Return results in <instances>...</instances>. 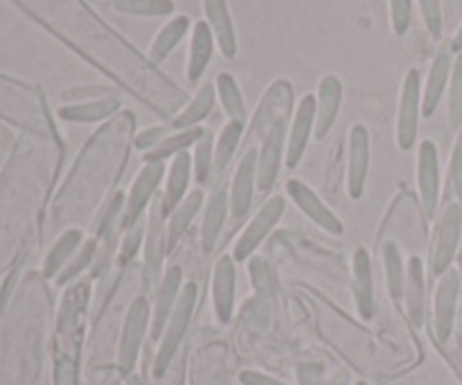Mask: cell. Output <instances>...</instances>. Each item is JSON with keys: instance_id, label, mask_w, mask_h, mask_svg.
I'll return each mask as SVG.
<instances>
[{"instance_id": "1", "label": "cell", "mask_w": 462, "mask_h": 385, "mask_svg": "<svg viewBox=\"0 0 462 385\" xmlns=\"http://www.w3.org/2000/svg\"><path fill=\"white\" fill-rule=\"evenodd\" d=\"M86 284L72 289L63 302L57 338V385H75V363L79 352L81 311H84Z\"/></svg>"}, {"instance_id": "2", "label": "cell", "mask_w": 462, "mask_h": 385, "mask_svg": "<svg viewBox=\"0 0 462 385\" xmlns=\"http://www.w3.org/2000/svg\"><path fill=\"white\" fill-rule=\"evenodd\" d=\"M462 242V207L458 201L447 203L438 224L433 228L431 252H429V266L436 278L445 275L451 269L454 260L458 257Z\"/></svg>"}, {"instance_id": "3", "label": "cell", "mask_w": 462, "mask_h": 385, "mask_svg": "<svg viewBox=\"0 0 462 385\" xmlns=\"http://www.w3.org/2000/svg\"><path fill=\"white\" fill-rule=\"evenodd\" d=\"M197 296L199 289L194 284H185L183 291H180L179 300H176L174 311H171L170 320L165 325V334H162L161 341V350H158V359H156V374L161 377L162 372L167 370L170 361L174 359L176 350L183 343L185 332H188L189 318L194 314V307H197Z\"/></svg>"}, {"instance_id": "4", "label": "cell", "mask_w": 462, "mask_h": 385, "mask_svg": "<svg viewBox=\"0 0 462 385\" xmlns=\"http://www.w3.org/2000/svg\"><path fill=\"white\" fill-rule=\"evenodd\" d=\"M420 115H422V77L420 70L411 68L402 81L400 108H397V144L402 151L413 149L418 140Z\"/></svg>"}, {"instance_id": "5", "label": "cell", "mask_w": 462, "mask_h": 385, "mask_svg": "<svg viewBox=\"0 0 462 385\" xmlns=\"http://www.w3.org/2000/svg\"><path fill=\"white\" fill-rule=\"evenodd\" d=\"M287 122L289 117H280L262 138V147L257 149V188L262 194L275 188L280 170H282L284 153H287Z\"/></svg>"}, {"instance_id": "6", "label": "cell", "mask_w": 462, "mask_h": 385, "mask_svg": "<svg viewBox=\"0 0 462 385\" xmlns=\"http://www.w3.org/2000/svg\"><path fill=\"white\" fill-rule=\"evenodd\" d=\"M162 176H165V162H144V167L131 183L129 194L125 197V212H122V225L125 228L143 219L144 210L152 206L153 194L161 188Z\"/></svg>"}, {"instance_id": "7", "label": "cell", "mask_w": 462, "mask_h": 385, "mask_svg": "<svg viewBox=\"0 0 462 385\" xmlns=\"http://www.w3.org/2000/svg\"><path fill=\"white\" fill-rule=\"evenodd\" d=\"M284 215V198L282 197H271L264 206L257 210V215L253 216L251 224L244 228L242 237L235 243L233 257L235 261H244L253 255V252L260 248V243L269 237L271 230L278 225V221Z\"/></svg>"}, {"instance_id": "8", "label": "cell", "mask_w": 462, "mask_h": 385, "mask_svg": "<svg viewBox=\"0 0 462 385\" xmlns=\"http://www.w3.org/2000/svg\"><path fill=\"white\" fill-rule=\"evenodd\" d=\"M0 115L14 122L45 120L39 95L27 86L0 75Z\"/></svg>"}, {"instance_id": "9", "label": "cell", "mask_w": 462, "mask_h": 385, "mask_svg": "<svg viewBox=\"0 0 462 385\" xmlns=\"http://www.w3.org/2000/svg\"><path fill=\"white\" fill-rule=\"evenodd\" d=\"M418 188L424 212L429 219H436L440 203V153L433 140H422L418 149Z\"/></svg>"}, {"instance_id": "10", "label": "cell", "mask_w": 462, "mask_h": 385, "mask_svg": "<svg viewBox=\"0 0 462 385\" xmlns=\"http://www.w3.org/2000/svg\"><path fill=\"white\" fill-rule=\"evenodd\" d=\"M454 61H456V52L451 48V41H445L440 45V50L433 57L431 68H429L427 81H424L422 88V115L431 117L433 113L438 111L440 106L442 97H445L447 88H449V79H451V70H454Z\"/></svg>"}, {"instance_id": "11", "label": "cell", "mask_w": 462, "mask_h": 385, "mask_svg": "<svg viewBox=\"0 0 462 385\" xmlns=\"http://www.w3.org/2000/svg\"><path fill=\"white\" fill-rule=\"evenodd\" d=\"M165 206L161 198H153L152 210H149L147 237H144V269H147V282L153 284L161 278L162 261H165L167 248V224H165Z\"/></svg>"}, {"instance_id": "12", "label": "cell", "mask_w": 462, "mask_h": 385, "mask_svg": "<svg viewBox=\"0 0 462 385\" xmlns=\"http://www.w3.org/2000/svg\"><path fill=\"white\" fill-rule=\"evenodd\" d=\"M287 192H289V197H291V201L296 203L298 210H300L305 216H310L316 225H320L323 230H328L329 234H343V230H346L343 228V221L338 219V216L334 215L328 206H325L323 198H320L319 194L310 188V185H305L302 180L293 179L287 183Z\"/></svg>"}, {"instance_id": "13", "label": "cell", "mask_w": 462, "mask_h": 385, "mask_svg": "<svg viewBox=\"0 0 462 385\" xmlns=\"http://www.w3.org/2000/svg\"><path fill=\"white\" fill-rule=\"evenodd\" d=\"M460 282L462 278L458 269H449L445 275H440V282H438L436 305H433V325H436V336L440 343L449 338L451 327H454Z\"/></svg>"}, {"instance_id": "14", "label": "cell", "mask_w": 462, "mask_h": 385, "mask_svg": "<svg viewBox=\"0 0 462 385\" xmlns=\"http://www.w3.org/2000/svg\"><path fill=\"white\" fill-rule=\"evenodd\" d=\"M370 170V133L364 124L350 129V151H347V192L355 201L364 197L365 179Z\"/></svg>"}, {"instance_id": "15", "label": "cell", "mask_w": 462, "mask_h": 385, "mask_svg": "<svg viewBox=\"0 0 462 385\" xmlns=\"http://www.w3.org/2000/svg\"><path fill=\"white\" fill-rule=\"evenodd\" d=\"M316 129V95H305L298 102L296 113H293L291 126H289L287 140V167H296L302 160L310 144L311 135Z\"/></svg>"}, {"instance_id": "16", "label": "cell", "mask_w": 462, "mask_h": 385, "mask_svg": "<svg viewBox=\"0 0 462 385\" xmlns=\"http://www.w3.org/2000/svg\"><path fill=\"white\" fill-rule=\"evenodd\" d=\"M149 302L144 298H135L134 305L129 307V314L125 320V332H122V343H120V368L122 372H131L138 359L140 343H143L144 329L149 325Z\"/></svg>"}, {"instance_id": "17", "label": "cell", "mask_w": 462, "mask_h": 385, "mask_svg": "<svg viewBox=\"0 0 462 385\" xmlns=\"http://www.w3.org/2000/svg\"><path fill=\"white\" fill-rule=\"evenodd\" d=\"M343 106V81L337 75H325L316 90V129L314 138L323 140L337 124V117Z\"/></svg>"}, {"instance_id": "18", "label": "cell", "mask_w": 462, "mask_h": 385, "mask_svg": "<svg viewBox=\"0 0 462 385\" xmlns=\"http://www.w3.org/2000/svg\"><path fill=\"white\" fill-rule=\"evenodd\" d=\"M257 185V149H248L244 153L242 162H239L237 171H235L233 185H230V212L235 219H244L251 212L253 194H255Z\"/></svg>"}, {"instance_id": "19", "label": "cell", "mask_w": 462, "mask_h": 385, "mask_svg": "<svg viewBox=\"0 0 462 385\" xmlns=\"http://www.w3.org/2000/svg\"><path fill=\"white\" fill-rule=\"evenodd\" d=\"M293 106V86L287 79H278L262 97L260 108H257V115L253 120V133L262 135L269 131V126L273 124L280 117L291 115Z\"/></svg>"}, {"instance_id": "20", "label": "cell", "mask_w": 462, "mask_h": 385, "mask_svg": "<svg viewBox=\"0 0 462 385\" xmlns=\"http://www.w3.org/2000/svg\"><path fill=\"white\" fill-rule=\"evenodd\" d=\"M203 14H206V23L215 34L219 52L226 59L237 57V32H235L228 0H203Z\"/></svg>"}, {"instance_id": "21", "label": "cell", "mask_w": 462, "mask_h": 385, "mask_svg": "<svg viewBox=\"0 0 462 385\" xmlns=\"http://www.w3.org/2000/svg\"><path fill=\"white\" fill-rule=\"evenodd\" d=\"M212 302H215V314L221 323H228L235 307V257L221 255L215 266V278H212Z\"/></svg>"}, {"instance_id": "22", "label": "cell", "mask_w": 462, "mask_h": 385, "mask_svg": "<svg viewBox=\"0 0 462 385\" xmlns=\"http://www.w3.org/2000/svg\"><path fill=\"white\" fill-rule=\"evenodd\" d=\"M180 284H183V270H180V266L167 269V273L161 280V287H158L156 305H153V338H158L161 332H165L167 320H170L176 300H179L180 291H183Z\"/></svg>"}, {"instance_id": "23", "label": "cell", "mask_w": 462, "mask_h": 385, "mask_svg": "<svg viewBox=\"0 0 462 385\" xmlns=\"http://www.w3.org/2000/svg\"><path fill=\"white\" fill-rule=\"evenodd\" d=\"M215 34L206 21H197L192 25V36H189V54H188V79L197 84L208 70L215 54Z\"/></svg>"}, {"instance_id": "24", "label": "cell", "mask_w": 462, "mask_h": 385, "mask_svg": "<svg viewBox=\"0 0 462 385\" xmlns=\"http://www.w3.org/2000/svg\"><path fill=\"white\" fill-rule=\"evenodd\" d=\"M194 174V162L192 153L183 151L179 156L171 158L170 171H167V185H165V197H162V206H165V212H174L176 207L183 203V198L188 197L189 180H192Z\"/></svg>"}, {"instance_id": "25", "label": "cell", "mask_w": 462, "mask_h": 385, "mask_svg": "<svg viewBox=\"0 0 462 385\" xmlns=\"http://www.w3.org/2000/svg\"><path fill=\"white\" fill-rule=\"evenodd\" d=\"M122 102L117 95H108V97L99 99H86V102L68 104L57 111V115L66 122H81V124H90V122H102L116 115L120 111Z\"/></svg>"}, {"instance_id": "26", "label": "cell", "mask_w": 462, "mask_h": 385, "mask_svg": "<svg viewBox=\"0 0 462 385\" xmlns=\"http://www.w3.org/2000/svg\"><path fill=\"white\" fill-rule=\"evenodd\" d=\"M189 27H192V23H189V16H185V14L170 18V21L161 27V32L153 36L152 45H149V63H152V66H162V63L167 61V57L176 50V45H179L180 41H183V36L188 34Z\"/></svg>"}, {"instance_id": "27", "label": "cell", "mask_w": 462, "mask_h": 385, "mask_svg": "<svg viewBox=\"0 0 462 385\" xmlns=\"http://www.w3.org/2000/svg\"><path fill=\"white\" fill-rule=\"evenodd\" d=\"M352 270H355V293L359 314L365 320L373 318L374 314V287H373V261L365 248H359L352 260Z\"/></svg>"}, {"instance_id": "28", "label": "cell", "mask_w": 462, "mask_h": 385, "mask_svg": "<svg viewBox=\"0 0 462 385\" xmlns=\"http://www.w3.org/2000/svg\"><path fill=\"white\" fill-rule=\"evenodd\" d=\"M228 212L230 201L226 192H217L208 198L201 224V246L206 252H210L212 248H215L217 239H219L221 230H224L226 225V219H228Z\"/></svg>"}, {"instance_id": "29", "label": "cell", "mask_w": 462, "mask_h": 385, "mask_svg": "<svg viewBox=\"0 0 462 385\" xmlns=\"http://www.w3.org/2000/svg\"><path fill=\"white\" fill-rule=\"evenodd\" d=\"M215 99H217L215 84H203L201 88L197 90V95L185 104L183 111L171 120V129L185 131L201 124V122L210 115L212 108H215Z\"/></svg>"}, {"instance_id": "30", "label": "cell", "mask_w": 462, "mask_h": 385, "mask_svg": "<svg viewBox=\"0 0 462 385\" xmlns=\"http://www.w3.org/2000/svg\"><path fill=\"white\" fill-rule=\"evenodd\" d=\"M203 198L206 197H203L201 189H194V192H189L188 197L183 198V203L170 215V221H167V248H170V252L179 246L183 234L188 233V228L192 225L194 216L201 212Z\"/></svg>"}, {"instance_id": "31", "label": "cell", "mask_w": 462, "mask_h": 385, "mask_svg": "<svg viewBox=\"0 0 462 385\" xmlns=\"http://www.w3.org/2000/svg\"><path fill=\"white\" fill-rule=\"evenodd\" d=\"M406 307H409V316L415 325H422L424 320V264L420 257H411L406 264Z\"/></svg>"}, {"instance_id": "32", "label": "cell", "mask_w": 462, "mask_h": 385, "mask_svg": "<svg viewBox=\"0 0 462 385\" xmlns=\"http://www.w3.org/2000/svg\"><path fill=\"white\" fill-rule=\"evenodd\" d=\"M215 88H217V99H219L221 106H224L226 115H228L230 120H237L246 124L248 111H246V102H244V95H242V88H239L237 79H235L230 72H219L215 79Z\"/></svg>"}, {"instance_id": "33", "label": "cell", "mask_w": 462, "mask_h": 385, "mask_svg": "<svg viewBox=\"0 0 462 385\" xmlns=\"http://www.w3.org/2000/svg\"><path fill=\"white\" fill-rule=\"evenodd\" d=\"M203 135V126H194V129L176 131V133H170L156 149L143 153L144 162H165L167 158H174L179 153L188 151L189 147L199 142V138Z\"/></svg>"}, {"instance_id": "34", "label": "cell", "mask_w": 462, "mask_h": 385, "mask_svg": "<svg viewBox=\"0 0 462 385\" xmlns=\"http://www.w3.org/2000/svg\"><path fill=\"white\" fill-rule=\"evenodd\" d=\"M244 122L237 120H228L224 124V129L219 131L215 140V171L221 174L226 167L230 165L233 160L235 151H237L239 142H242V135H244Z\"/></svg>"}, {"instance_id": "35", "label": "cell", "mask_w": 462, "mask_h": 385, "mask_svg": "<svg viewBox=\"0 0 462 385\" xmlns=\"http://www.w3.org/2000/svg\"><path fill=\"white\" fill-rule=\"evenodd\" d=\"M81 239H84L81 230H68V233H63L61 237L57 239V243H54L52 251L48 252V257H45V264H43V270L48 278L57 275L59 270H61L63 266H66L68 261L77 255V248H79Z\"/></svg>"}, {"instance_id": "36", "label": "cell", "mask_w": 462, "mask_h": 385, "mask_svg": "<svg viewBox=\"0 0 462 385\" xmlns=\"http://www.w3.org/2000/svg\"><path fill=\"white\" fill-rule=\"evenodd\" d=\"M383 252V266H386V278H388V291L395 302H400L404 298V287H406V269L404 261H402L400 248L397 243L388 242L382 248Z\"/></svg>"}, {"instance_id": "37", "label": "cell", "mask_w": 462, "mask_h": 385, "mask_svg": "<svg viewBox=\"0 0 462 385\" xmlns=\"http://www.w3.org/2000/svg\"><path fill=\"white\" fill-rule=\"evenodd\" d=\"M192 162L197 183H206L208 176L215 170V133H212L210 129H203V135L199 138V142L194 144Z\"/></svg>"}, {"instance_id": "38", "label": "cell", "mask_w": 462, "mask_h": 385, "mask_svg": "<svg viewBox=\"0 0 462 385\" xmlns=\"http://www.w3.org/2000/svg\"><path fill=\"white\" fill-rule=\"evenodd\" d=\"M117 12L134 14V16H170L174 14L171 0H116Z\"/></svg>"}, {"instance_id": "39", "label": "cell", "mask_w": 462, "mask_h": 385, "mask_svg": "<svg viewBox=\"0 0 462 385\" xmlns=\"http://www.w3.org/2000/svg\"><path fill=\"white\" fill-rule=\"evenodd\" d=\"M447 117H449L451 129H460L462 126V52L456 54L454 70H451L449 108H447Z\"/></svg>"}, {"instance_id": "40", "label": "cell", "mask_w": 462, "mask_h": 385, "mask_svg": "<svg viewBox=\"0 0 462 385\" xmlns=\"http://www.w3.org/2000/svg\"><path fill=\"white\" fill-rule=\"evenodd\" d=\"M144 237H147V224H144V216L135 221V224H131L129 228H125V237H122V246H120L122 264H126V261H131L135 255H138Z\"/></svg>"}, {"instance_id": "41", "label": "cell", "mask_w": 462, "mask_h": 385, "mask_svg": "<svg viewBox=\"0 0 462 385\" xmlns=\"http://www.w3.org/2000/svg\"><path fill=\"white\" fill-rule=\"evenodd\" d=\"M391 27L397 36H404L413 23V0H388Z\"/></svg>"}, {"instance_id": "42", "label": "cell", "mask_w": 462, "mask_h": 385, "mask_svg": "<svg viewBox=\"0 0 462 385\" xmlns=\"http://www.w3.org/2000/svg\"><path fill=\"white\" fill-rule=\"evenodd\" d=\"M420 12H422L424 25L433 39L442 36V0H418Z\"/></svg>"}, {"instance_id": "43", "label": "cell", "mask_w": 462, "mask_h": 385, "mask_svg": "<svg viewBox=\"0 0 462 385\" xmlns=\"http://www.w3.org/2000/svg\"><path fill=\"white\" fill-rule=\"evenodd\" d=\"M95 255H97V242H86L84 248L79 251V255H77V260L72 261V264H68L66 270L59 275V284H63V282H68V280L77 278V275L84 270V266L88 264V261L93 260Z\"/></svg>"}, {"instance_id": "44", "label": "cell", "mask_w": 462, "mask_h": 385, "mask_svg": "<svg viewBox=\"0 0 462 385\" xmlns=\"http://www.w3.org/2000/svg\"><path fill=\"white\" fill-rule=\"evenodd\" d=\"M167 135H170L167 126H149V129L140 131V133L135 135L134 144L138 151L147 153V151H152V149H156L158 144L167 138Z\"/></svg>"}, {"instance_id": "45", "label": "cell", "mask_w": 462, "mask_h": 385, "mask_svg": "<svg viewBox=\"0 0 462 385\" xmlns=\"http://www.w3.org/2000/svg\"><path fill=\"white\" fill-rule=\"evenodd\" d=\"M449 179H451V185H454L456 201H458L460 207H462V138L458 140V142H456L454 153H451Z\"/></svg>"}, {"instance_id": "46", "label": "cell", "mask_w": 462, "mask_h": 385, "mask_svg": "<svg viewBox=\"0 0 462 385\" xmlns=\"http://www.w3.org/2000/svg\"><path fill=\"white\" fill-rule=\"evenodd\" d=\"M108 95H117V93H113V90L106 88V86H90V88L68 90V93H63V97H66V99H81V102H86V97L99 99V97H108Z\"/></svg>"}, {"instance_id": "47", "label": "cell", "mask_w": 462, "mask_h": 385, "mask_svg": "<svg viewBox=\"0 0 462 385\" xmlns=\"http://www.w3.org/2000/svg\"><path fill=\"white\" fill-rule=\"evenodd\" d=\"M239 381H242L244 385H284V383H280L278 379H271V377H266V374H260V372H242Z\"/></svg>"}, {"instance_id": "48", "label": "cell", "mask_w": 462, "mask_h": 385, "mask_svg": "<svg viewBox=\"0 0 462 385\" xmlns=\"http://www.w3.org/2000/svg\"><path fill=\"white\" fill-rule=\"evenodd\" d=\"M451 48H454L456 54L462 52V25L458 27V30H456L454 39H451Z\"/></svg>"}, {"instance_id": "49", "label": "cell", "mask_w": 462, "mask_h": 385, "mask_svg": "<svg viewBox=\"0 0 462 385\" xmlns=\"http://www.w3.org/2000/svg\"><path fill=\"white\" fill-rule=\"evenodd\" d=\"M458 270H460V278H462V242H460V248H458Z\"/></svg>"}, {"instance_id": "50", "label": "cell", "mask_w": 462, "mask_h": 385, "mask_svg": "<svg viewBox=\"0 0 462 385\" xmlns=\"http://www.w3.org/2000/svg\"><path fill=\"white\" fill-rule=\"evenodd\" d=\"M129 385H140V383H138V381H131Z\"/></svg>"}, {"instance_id": "51", "label": "cell", "mask_w": 462, "mask_h": 385, "mask_svg": "<svg viewBox=\"0 0 462 385\" xmlns=\"http://www.w3.org/2000/svg\"><path fill=\"white\" fill-rule=\"evenodd\" d=\"M356 385H365V383H356Z\"/></svg>"}]
</instances>
